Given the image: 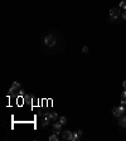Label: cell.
I'll return each mask as SVG.
<instances>
[{
	"label": "cell",
	"mask_w": 126,
	"mask_h": 141,
	"mask_svg": "<svg viewBox=\"0 0 126 141\" xmlns=\"http://www.w3.org/2000/svg\"><path fill=\"white\" fill-rule=\"evenodd\" d=\"M120 6H112L110 9V16H109V21H113L120 16Z\"/></svg>",
	"instance_id": "obj_1"
},
{
	"label": "cell",
	"mask_w": 126,
	"mask_h": 141,
	"mask_svg": "<svg viewBox=\"0 0 126 141\" xmlns=\"http://www.w3.org/2000/svg\"><path fill=\"white\" fill-rule=\"evenodd\" d=\"M53 130H54V134H59L61 131H62V124L58 121V122H56L54 125H53Z\"/></svg>",
	"instance_id": "obj_6"
},
{
	"label": "cell",
	"mask_w": 126,
	"mask_h": 141,
	"mask_svg": "<svg viewBox=\"0 0 126 141\" xmlns=\"http://www.w3.org/2000/svg\"><path fill=\"white\" fill-rule=\"evenodd\" d=\"M59 122H61L62 125H66V124H67V118H66L64 116H62V117L59 118Z\"/></svg>",
	"instance_id": "obj_13"
},
{
	"label": "cell",
	"mask_w": 126,
	"mask_h": 141,
	"mask_svg": "<svg viewBox=\"0 0 126 141\" xmlns=\"http://www.w3.org/2000/svg\"><path fill=\"white\" fill-rule=\"evenodd\" d=\"M16 90H20V84H19L18 82H14L13 86H12V87H10V90H9V94H14V93L16 92Z\"/></svg>",
	"instance_id": "obj_4"
},
{
	"label": "cell",
	"mask_w": 126,
	"mask_h": 141,
	"mask_svg": "<svg viewBox=\"0 0 126 141\" xmlns=\"http://www.w3.org/2000/svg\"><path fill=\"white\" fill-rule=\"evenodd\" d=\"M56 43H57V38L54 35H52V34H49L44 38V44L47 47H54Z\"/></svg>",
	"instance_id": "obj_2"
},
{
	"label": "cell",
	"mask_w": 126,
	"mask_h": 141,
	"mask_svg": "<svg viewBox=\"0 0 126 141\" xmlns=\"http://www.w3.org/2000/svg\"><path fill=\"white\" fill-rule=\"evenodd\" d=\"M49 118H50L52 121L57 120V113H56V112H50V113H49Z\"/></svg>",
	"instance_id": "obj_11"
},
{
	"label": "cell",
	"mask_w": 126,
	"mask_h": 141,
	"mask_svg": "<svg viewBox=\"0 0 126 141\" xmlns=\"http://www.w3.org/2000/svg\"><path fill=\"white\" fill-rule=\"evenodd\" d=\"M121 16H122V18H124V19L126 20V10H125V12L122 13V15H121Z\"/></svg>",
	"instance_id": "obj_16"
},
{
	"label": "cell",
	"mask_w": 126,
	"mask_h": 141,
	"mask_svg": "<svg viewBox=\"0 0 126 141\" xmlns=\"http://www.w3.org/2000/svg\"><path fill=\"white\" fill-rule=\"evenodd\" d=\"M81 137H82V131H81V130H78V131H76V134H73L72 141H77V140H79Z\"/></svg>",
	"instance_id": "obj_7"
},
{
	"label": "cell",
	"mask_w": 126,
	"mask_h": 141,
	"mask_svg": "<svg viewBox=\"0 0 126 141\" xmlns=\"http://www.w3.org/2000/svg\"><path fill=\"white\" fill-rule=\"evenodd\" d=\"M120 9L126 10V1H121V4H120Z\"/></svg>",
	"instance_id": "obj_14"
},
{
	"label": "cell",
	"mask_w": 126,
	"mask_h": 141,
	"mask_svg": "<svg viewBox=\"0 0 126 141\" xmlns=\"http://www.w3.org/2000/svg\"><path fill=\"white\" fill-rule=\"evenodd\" d=\"M33 101V96L32 94H24V102L25 103H32Z\"/></svg>",
	"instance_id": "obj_8"
},
{
	"label": "cell",
	"mask_w": 126,
	"mask_h": 141,
	"mask_svg": "<svg viewBox=\"0 0 126 141\" xmlns=\"http://www.w3.org/2000/svg\"><path fill=\"white\" fill-rule=\"evenodd\" d=\"M119 125H120L121 127H126V117H124V116H121V117H120V120H119Z\"/></svg>",
	"instance_id": "obj_9"
},
{
	"label": "cell",
	"mask_w": 126,
	"mask_h": 141,
	"mask_svg": "<svg viewBox=\"0 0 126 141\" xmlns=\"http://www.w3.org/2000/svg\"><path fill=\"white\" fill-rule=\"evenodd\" d=\"M125 107L124 106H116V107H113L112 108V113H113V116H116V117H121V116H124V113H125Z\"/></svg>",
	"instance_id": "obj_3"
},
{
	"label": "cell",
	"mask_w": 126,
	"mask_h": 141,
	"mask_svg": "<svg viewBox=\"0 0 126 141\" xmlns=\"http://www.w3.org/2000/svg\"><path fill=\"white\" fill-rule=\"evenodd\" d=\"M88 50H90V49H88V47H83V49H82V52H83V53H88Z\"/></svg>",
	"instance_id": "obj_15"
},
{
	"label": "cell",
	"mask_w": 126,
	"mask_h": 141,
	"mask_svg": "<svg viewBox=\"0 0 126 141\" xmlns=\"http://www.w3.org/2000/svg\"><path fill=\"white\" fill-rule=\"evenodd\" d=\"M49 141H58V135H57V134L50 135V136H49Z\"/></svg>",
	"instance_id": "obj_12"
},
{
	"label": "cell",
	"mask_w": 126,
	"mask_h": 141,
	"mask_svg": "<svg viewBox=\"0 0 126 141\" xmlns=\"http://www.w3.org/2000/svg\"><path fill=\"white\" fill-rule=\"evenodd\" d=\"M72 136H73V134H72L71 131H68V130H66V131H63V132H62V137L64 139V140L72 141Z\"/></svg>",
	"instance_id": "obj_5"
},
{
	"label": "cell",
	"mask_w": 126,
	"mask_h": 141,
	"mask_svg": "<svg viewBox=\"0 0 126 141\" xmlns=\"http://www.w3.org/2000/svg\"><path fill=\"white\" fill-rule=\"evenodd\" d=\"M121 103L122 105H126V90L121 93Z\"/></svg>",
	"instance_id": "obj_10"
},
{
	"label": "cell",
	"mask_w": 126,
	"mask_h": 141,
	"mask_svg": "<svg viewBox=\"0 0 126 141\" xmlns=\"http://www.w3.org/2000/svg\"><path fill=\"white\" fill-rule=\"evenodd\" d=\"M124 88H125V90H126V79H125V81H124Z\"/></svg>",
	"instance_id": "obj_17"
}]
</instances>
